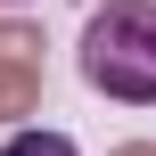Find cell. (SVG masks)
Here are the masks:
<instances>
[{"instance_id":"1","label":"cell","mask_w":156,"mask_h":156,"mask_svg":"<svg viewBox=\"0 0 156 156\" xmlns=\"http://www.w3.org/2000/svg\"><path fill=\"white\" fill-rule=\"evenodd\" d=\"M82 82L123 99V107H156V0H107L90 16Z\"/></svg>"},{"instance_id":"2","label":"cell","mask_w":156,"mask_h":156,"mask_svg":"<svg viewBox=\"0 0 156 156\" xmlns=\"http://www.w3.org/2000/svg\"><path fill=\"white\" fill-rule=\"evenodd\" d=\"M41 99V33L0 25V115H33Z\"/></svg>"},{"instance_id":"3","label":"cell","mask_w":156,"mask_h":156,"mask_svg":"<svg viewBox=\"0 0 156 156\" xmlns=\"http://www.w3.org/2000/svg\"><path fill=\"white\" fill-rule=\"evenodd\" d=\"M0 156H82V148H74L66 132H16V140H8Z\"/></svg>"},{"instance_id":"4","label":"cell","mask_w":156,"mask_h":156,"mask_svg":"<svg viewBox=\"0 0 156 156\" xmlns=\"http://www.w3.org/2000/svg\"><path fill=\"white\" fill-rule=\"evenodd\" d=\"M115 156H156V148H148V140H132V148H115Z\"/></svg>"}]
</instances>
